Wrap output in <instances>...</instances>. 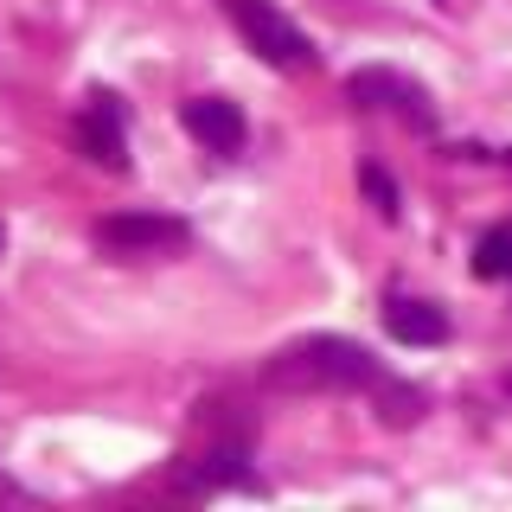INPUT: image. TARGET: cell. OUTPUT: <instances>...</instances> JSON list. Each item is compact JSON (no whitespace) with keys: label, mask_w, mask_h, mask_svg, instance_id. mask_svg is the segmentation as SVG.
<instances>
[{"label":"cell","mask_w":512,"mask_h":512,"mask_svg":"<svg viewBox=\"0 0 512 512\" xmlns=\"http://www.w3.org/2000/svg\"><path fill=\"white\" fill-rule=\"evenodd\" d=\"M276 391H372L384 378L378 359L359 340H340V333H308V340L282 346L263 372Z\"/></svg>","instance_id":"1"},{"label":"cell","mask_w":512,"mask_h":512,"mask_svg":"<svg viewBox=\"0 0 512 512\" xmlns=\"http://www.w3.org/2000/svg\"><path fill=\"white\" fill-rule=\"evenodd\" d=\"M186 218L173 212H116L96 224V244H103L109 256H173L186 250Z\"/></svg>","instance_id":"2"},{"label":"cell","mask_w":512,"mask_h":512,"mask_svg":"<svg viewBox=\"0 0 512 512\" xmlns=\"http://www.w3.org/2000/svg\"><path fill=\"white\" fill-rule=\"evenodd\" d=\"M231 13H237V26H244V39L263 52L276 71H308L314 64V45H308V32L301 26H288L269 0H231Z\"/></svg>","instance_id":"3"},{"label":"cell","mask_w":512,"mask_h":512,"mask_svg":"<svg viewBox=\"0 0 512 512\" xmlns=\"http://www.w3.org/2000/svg\"><path fill=\"white\" fill-rule=\"evenodd\" d=\"M346 96L359 109H397V116H410L416 128H429V96L410 84V77H397V71H384V64H365V71H352L346 77Z\"/></svg>","instance_id":"4"},{"label":"cell","mask_w":512,"mask_h":512,"mask_svg":"<svg viewBox=\"0 0 512 512\" xmlns=\"http://www.w3.org/2000/svg\"><path fill=\"white\" fill-rule=\"evenodd\" d=\"M186 135L205 141V154H244V109L231 103V96H192V103L180 109Z\"/></svg>","instance_id":"5"},{"label":"cell","mask_w":512,"mask_h":512,"mask_svg":"<svg viewBox=\"0 0 512 512\" xmlns=\"http://www.w3.org/2000/svg\"><path fill=\"white\" fill-rule=\"evenodd\" d=\"M77 148H84V160H96V167L128 173V141H122V109H116V96H103V90L90 96V116L77 122Z\"/></svg>","instance_id":"6"},{"label":"cell","mask_w":512,"mask_h":512,"mask_svg":"<svg viewBox=\"0 0 512 512\" xmlns=\"http://www.w3.org/2000/svg\"><path fill=\"white\" fill-rule=\"evenodd\" d=\"M384 327L404 346H442L448 340V314L429 308V301H391V308H384Z\"/></svg>","instance_id":"7"},{"label":"cell","mask_w":512,"mask_h":512,"mask_svg":"<svg viewBox=\"0 0 512 512\" xmlns=\"http://www.w3.org/2000/svg\"><path fill=\"white\" fill-rule=\"evenodd\" d=\"M372 391H378V416H384L391 429H410L416 416H423V404H429V397L416 391V384H391V378H378Z\"/></svg>","instance_id":"8"},{"label":"cell","mask_w":512,"mask_h":512,"mask_svg":"<svg viewBox=\"0 0 512 512\" xmlns=\"http://www.w3.org/2000/svg\"><path fill=\"white\" fill-rule=\"evenodd\" d=\"M474 276H487V282L512 276V224H493V231L474 244Z\"/></svg>","instance_id":"9"},{"label":"cell","mask_w":512,"mask_h":512,"mask_svg":"<svg viewBox=\"0 0 512 512\" xmlns=\"http://www.w3.org/2000/svg\"><path fill=\"white\" fill-rule=\"evenodd\" d=\"M359 186H365V199H372L384 218H397V186H391V173H384V167L365 160V167H359Z\"/></svg>","instance_id":"10"},{"label":"cell","mask_w":512,"mask_h":512,"mask_svg":"<svg viewBox=\"0 0 512 512\" xmlns=\"http://www.w3.org/2000/svg\"><path fill=\"white\" fill-rule=\"evenodd\" d=\"M500 391H506V397H512V365H506V372H500Z\"/></svg>","instance_id":"11"}]
</instances>
